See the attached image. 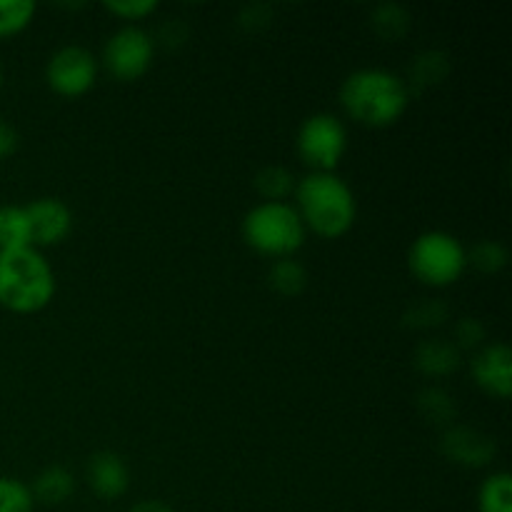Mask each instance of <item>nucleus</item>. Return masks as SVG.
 Listing matches in <instances>:
<instances>
[{"label":"nucleus","instance_id":"f257e3e1","mask_svg":"<svg viewBox=\"0 0 512 512\" xmlns=\"http://www.w3.org/2000/svg\"><path fill=\"white\" fill-rule=\"evenodd\" d=\"M345 113L368 128L398 123L410 103V88L403 78L383 68H363L348 75L340 88Z\"/></svg>","mask_w":512,"mask_h":512},{"label":"nucleus","instance_id":"f03ea898","mask_svg":"<svg viewBox=\"0 0 512 512\" xmlns=\"http://www.w3.org/2000/svg\"><path fill=\"white\" fill-rule=\"evenodd\" d=\"M295 210L305 230H313L320 238H340L348 233L358 215L353 190L335 173H310L295 185Z\"/></svg>","mask_w":512,"mask_h":512},{"label":"nucleus","instance_id":"7ed1b4c3","mask_svg":"<svg viewBox=\"0 0 512 512\" xmlns=\"http://www.w3.org/2000/svg\"><path fill=\"white\" fill-rule=\"evenodd\" d=\"M55 295V273L35 248L0 253V305L30 315L43 310Z\"/></svg>","mask_w":512,"mask_h":512},{"label":"nucleus","instance_id":"20e7f679","mask_svg":"<svg viewBox=\"0 0 512 512\" xmlns=\"http://www.w3.org/2000/svg\"><path fill=\"white\" fill-rule=\"evenodd\" d=\"M243 238L265 258H293L305 243V225L290 203H260L243 218Z\"/></svg>","mask_w":512,"mask_h":512},{"label":"nucleus","instance_id":"39448f33","mask_svg":"<svg viewBox=\"0 0 512 512\" xmlns=\"http://www.w3.org/2000/svg\"><path fill=\"white\" fill-rule=\"evenodd\" d=\"M468 265V253L455 235L443 230L423 233L410 248V270L418 280L433 288L458 283Z\"/></svg>","mask_w":512,"mask_h":512},{"label":"nucleus","instance_id":"423d86ee","mask_svg":"<svg viewBox=\"0 0 512 512\" xmlns=\"http://www.w3.org/2000/svg\"><path fill=\"white\" fill-rule=\"evenodd\" d=\"M348 148L343 123L330 113L310 115L298 130V153L315 173H333Z\"/></svg>","mask_w":512,"mask_h":512},{"label":"nucleus","instance_id":"0eeeda50","mask_svg":"<svg viewBox=\"0 0 512 512\" xmlns=\"http://www.w3.org/2000/svg\"><path fill=\"white\" fill-rule=\"evenodd\" d=\"M153 53V38L145 30L128 25V28H120L108 40L103 60L105 68L118 80H138L140 75L148 73L150 63H153Z\"/></svg>","mask_w":512,"mask_h":512},{"label":"nucleus","instance_id":"6e6552de","mask_svg":"<svg viewBox=\"0 0 512 512\" xmlns=\"http://www.w3.org/2000/svg\"><path fill=\"white\" fill-rule=\"evenodd\" d=\"M95 78H98V63H95L93 53L78 48V45L58 50L45 68V80L63 98L85 95L95 85Z\"/></svg>","mask_w":512,"mask_h":512},{"label":"nucleus","instance_id":"1a4fd4ad","mask_svg":"<svg viewBox=\"0 0 512 512\" xmlns=\"http://www.w3.org/2000/svg\"><path fill=\"white\" fill-rule=\"evenodd\" d=\"M33 235V248H50L63 243L73 230V213L68 205L58 198H38L25 205Z\"/></svg>","mask_w":512,"mask_h":512},{"label":"nucleus","instance_id":"9d476101","mask_svg":"<svg viewBox=\"0 0 512 512\" xmlns=\"http://www.w3.org/2000/svg\"><path fill=\"white\" fill-rule=\"evenodd\" d=\"M473 378L493 398L505 400L512 393V353L508 345L495 343L473 358Z\"/></svg>","mask_w":512,"mask_h":512},{"label":"nucleus","instance_id":"9b49d317","mask_svg":"<svg viewBox=\"0 0 512 512\" xmlns=\"http://www.w3.org/2000/svg\"><path fill=\"white\" fill-rule=\"evenodd\" d=\"M88 483L95 490V495L103 500H115L125 495L130 485V473L125 460L118 453H95L88 463Z\"/></svg>","mask_w":512,"mask_h":512},{"label":"nucleus","instance_id":"f8f14e48","mask_svg":"<svg viewBox=\"0 0 512 512\" xmlns=\"http://www.w3.org/2000/svg\"><path fill=\"white\" fill-rule=\"evenodd\" d=\"M443 453L453 463L468 465V468H480L488 465L495 455V443L488 435L470 428H453L443 438Z\"/></svg>","mask_w":512,"mask_h":512},{"label":"nucleus","instance_id":"ddd939ff","mask_svg":"<svg viewBox=\"0 0 512 512\" xmlns=\"http://www.w3.org/2000/svg\"><path fill=\"white\" fill-rule=\"evenodd\" d=\"M415 365L430 378H445L460 365V350L448 340H425L415 350Z\"/></svg>","mask_w":512,"mask_h":512},{"label":"nucleus","instance_id":"4468645a","mask_svg":"<svg viewBox=\"0 0 512 512\" xmlns=\"http://www.w3.org/2000/svg\"><path fill=\"white\" fill-rule=\"evenodd\" d=\"M23 248H33L28 213L20 205H3L0 208V253Z\"/></svg>","mask_w":512,"mask_h":512},{"label":"nucleus","instance_id":"2eb2a0df","mask_svg":"<svg viewBox=\"0 0 512 512\" xmlns=\"http://www.w3.org/2000/svg\"><path fill=\"white\" fill-rule=\"evenodd\" d=\"M73 490H75L73 475H70L65 468H60V465H53V468H45L43 473L35 478L30 493H33V500H40V503L60 505L73 495Z\"/></svg>","mask_w":512,"mask_h":512},{"label":"nucleus","instance_id":"dca6fc26","mask_svg":"<svg viewBox=\"0 0 512 512\" xmlns=\"http://www.w3.org/2000/svg\"><path fill=\"white\" fill-rule=\"evenodd\" d=\"M295 178L283 165H268L255 178V188L263 195V203H285L295 193Z\"/></svg>","mask_w":512,"mask_h":512},{"label":"nucleus","instance_id":"f3484780","mask_svg":"<svg viewBox=\"0 0 512 512\" xmlns=\"http://www.w3.org/2000/svg\"><path fill=\"white\" fill-rule=\"evenodd\" d=\"M270 285H273L275 293L285 295V298H295L305 290L308 285V273H305L303 265L293 258L275 260L273 268H270Z\"/></svg>","mask_w":512,"mask_h":512},{"label":"nucleus","instance_id":"a211bd4d","mask_svg":"<svg viewBox=\"0 0 512 512\" xmlns=\"http://www.w3.org/2000/svg\"><path fill=\"white\" fill-rule=\"evenodd\" d=\"M480 512H512V478L510 473H495L483 483L478 495Z\"/></svg>","mask_w":512,"mask_h":512},{"label":"nucleus","instance_id":"6ab92c4d","mask_svg":"<svg viewBox=\"0 0 512 512\" xmlns=\"http://www.w3.org/2000/svg\"><path fill=\"white\" fill-rule=\"evenodd\" d=\"M448 73V55L438 53V50H428V53L418 55V60H415L413 68H410V83H413L415 88H430V85H438Z\"/></svg>","mask_w":512,"mask_h":512},{"label":"nucleus","instance_id":"aec40b11","mask_svg":"<svg viewBox=\"0 0 512 512\" xmlns=\"http://www.w3.org/2000/svg\"><path fill=\"white\" fill-rule=\"evenodd\" d=\"M373 30L383 40H398L410 30V13L398 3L378 5L373 13Z\"/></svg>","mask_w":512,"mask_h":512},{"label":"nucleus","instance_id":"412c9836","mask_svg":"<svg viewBox=\"0 0 512 512\" xmlns=\"http://www.w3.org/2000/svg\"><path fill=\"white\" fill-rule=\"evenodd\" d=\"M35 3L30 0H0V38H13L30 25Z\"/></svg>","mask_w":512,"mask_h":512},{"label":"nucleus","instance_id":"4be33fe9","mask_svg":"<svg viewBox=\"0 0 512 512\" xmlns=\"http://www.w3.org/2000/svg\"><path fill=\"white\" fill-rule=\"evenodd\" d=\"M35 500L25 483L0 475V512H33Z\"/></svg>","mask_w":512,"mask_h":512},{"label":"nucleus","instance_id":"5701e85b","mask_svg":"<svg viewBox=\"0 0 512 512\" xmlns=\"http://www.w3.org/2000/svg\"><path fill=\"white\" fill-rule=\"evenodd\" d=\"M468 263H473L475 268L485 275L500 273V270L505 268V263H508V250L500 243H495V240H480V243L470 250Z\"/></svg>","mask_w":512,"mask_h":512},{"label":"nucleus","instance_id":"b1692460","mask_svg":"<svg viewBox=\"0 0 512 512\" xmlns=\"http://www.w3.org/2000/svg\"><path fill=\"white\" fill-rule=\"evenodd\" d=\"M418 408L430 423H448V420H453L455 415L453 398L438 388H428L425 393H420Z\"/></svg>","mask_w":512,"mask_h":512},{"label":"nucleus","instance_id":"393cba45","mask_svg":"<svg viewBox=\"0 0 512 512\" xmlns=\"http://www.w3.org/2000/svg\"><path fill=\"white\" fill-rule=\"evenodd\" d=\"M445 315H448V308H445V305L435 303V300H425V303L410 308V313L405 315V323H408L410 328H433V325L443 323Z\"/></svg>","mask_w":512,"mask_h":512},{"label":"nucleus","instance_id":"a878e982","mask_svg":"<svg viewBox=\"0 0 512 512\" xmlns=\"http://www.w3.org/2000/svg\"><path fill=\"white\" fill-rule=\"evenodd\" d=\"M105 10L123 20H143L158 10L155 0H120V3H105Z\"/></svg>","mask_w":512,"mask_h":512},{"label":"nucleus","instance_id":"bb28decb","mask_svg":"<svg viewBox=\"0 0 512 512\" xmlns=\"http://www.w3.org/2000/svg\"><path fill=\"white\" fill-rule=\"evenodd\" d=\"M485 340V328L480 320L475 318H463L455 325V348H480Z\"/></svg>","mask_w":512,"mask_h":512},{"label":"nucleus","instance_id":"cd10ccee","mask_svg":"<svg viewBox=\"0 0 512 512\" xmlns=\"http://www.w3.org/2000/svg\"><path fill=\"white\" fill-rule=\"evenodd\" d=\"M18 148V130L0 118V158H8Z\"/></svg>","mask_w":512,"mask_h":512},{"label":"nucleus","instance_id":"c85d7f7f","mask_svg":"<svg viewBox=\"0 0 512 512\" xmlns=\"http://www.w3.org/2000/svg\"><path fill=\"white\" fill-rule=\"evenodd\" d=\"M130 512H173V510H170L168 505L158 503V500H143V503L135 505Z\"/></svg>","mask_w":512,"mask_h":512},{"label":"nucleus","instance_id":"c756f323","mask_svg":"<svg viewBox=\"0 0 512 512\" xmlns=\"http://www.w3.org/2000/svg\"><path fill=\"white\" fill-rule=\"evenodd\" d=\"M0 85H3V70H0Z\"/></svg>","mask_w":512,"mask_h":512}]
</instances>
